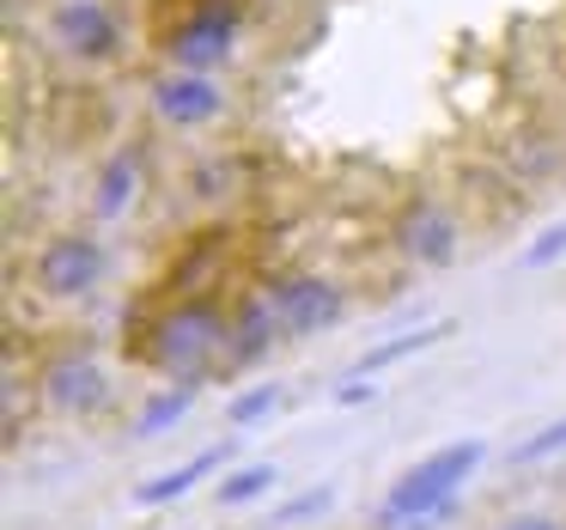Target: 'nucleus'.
Segmentation results:
<instances>
[{
    "label": "nucleus",
    "instance_id": "16",
    "mask_svg": "<svg viewBox=\"0 0 566 530\" xmlns=\"http://www.w3.org/2000/svg\"><path fill=\"white\" fill-rule=\"evenodd\" d=\"M274 408H281V384H250L244 396H232V403H226V427L250 433V427H262Z\"/></svg>",
    "mask_w": 566,
    "mask_h": 530
},
{
    "label": "nucleus",
    "instance_id": "6",
    "mask_svg": "<svg viewBox=\"0 0 566 530\" xmlns=\"http://www.w3.org/2000/svg\"><path fill=\"white\" fill-rule=\"evenodd\" d=\"M50 43L80 67H111L123 55V19H116L111 0H55Z\"/></svg>",
    "mask_w": 566,
    "mask_h": 530
},
{
    "label": "nucleus",
    "instance_id": "7",
    "mask_svg": "<svg viewBox=\"0 0 566 530\" xmlns=\"http://www.w3.org/2000/svg\"><path fill=\"white\" fill-rule=\"evenodd\" d=\"M390 245H396V257L415 262V269H451L457 250H463V220H457L439 196H415L396 214Z\"/></svg>",
    "mask_w": 566,
    "mask_h": 530
},
{
    "label": "nucleus",
    "instance_id": "17",
    "mask_svg": "<svg viewBox=\"0 0 566 530\" xmlns=\"http://www.w3.org/2000/svg\"><path fill=\"white\" fill-rule=\"evenodd\" d=\"M554 262H566V220L542 226V232L517 250V269L524 274H542V269H554Z\"/></svg>",
    "mask_w": 566,
    "mask_h": 530
},
{
    "label": "nucleus",
    "instance_id": "22",
    "mask_svg": "<svg viewBox=\"0 0 566 530\" xmlns=\"http://www.w3.org/2000/svg\"><path fill=\"white\" fill-rule=\"evenodd\" d=\"M500 530H566V518H554V512H512Z\"/></svg>",
    "mask_w": 566,
    "mask_h": 530
},
{
    "label": "nucleus",
    "instance_id": "2",
    "mask_svg": "<svg viewBox=\"0 0 566 530\" xmlns=\"http://www.w3.org/2000/svg\"><path fill=\"white\" fill-rule=\"evenodd\" d=\"M244 0H165L153 19V50L184 74H226L244 43Z\"/></svg>",
    "mask_w": 566,
    "mask_h": 530
},
{
    "label": "nucleus",
    "instance_id": "10",
    "mask_svg": "<svg viewBox=\"0 0 566 530\" xmlns=\"http://www.w3.org/2000/svg\"><path fill=\"white\" fill-rule=\"evenodd\" d=\"M286 347V323L274 311V293L269 287H250V293L232 299V335H226V366H262V360Z\"/></svg>",
    "mask_w": 566,
    "mask_h": 530
},
{
    "label": "nucleus",
    "instance_id": "5",
    "mask_svg": "<svg viewBox=\"0 0 566 530\" xmlns=\"http://www.w3.org/2000/svg\"><path fill=\"white\" fill-rule=\"evenodd\" d=\"M147 104H153V116H159L165 128H177V135H201V128H213L226 111H232V92H226L220 74L159 67L153 86H147Z\"/></svg>",
    "mask_w": 566,
    "mask_h": 530
},
{
    "label": "nucleus",
    "instance_id": "20",
    "mask_svg": "<svg viewBox=\"0 0 566 530\" xmlns=\"http://www.w3.org/2000/svg\"><path fill=\"white\" fill-rule=\"evenodd\" d=\"M189 189H196L201 201L226 196V189H232V165H226V153H220V159H208V165H196V177H189Z\"/></svg>",
    "mask_w": 566,
    "mask_h": 530
},
{
    "label": "nucleus",
    "instance_id": "4",
    "mask_svg": "<svg viewBox=\"0 0 566 530\" xmlns=\"http://www.w3.org/2000/svg\"><path fill=\"white\" fill-rule=\"evenodd\" d=\"M111 281V245L98 232H50L31 257V287L50 305H80Z\"/></svg>",
    "mask_w": 566,
    "mask_h": 530
},
{
    "label": "nucleus",
    "instance_id": "18",
    "mask_svg": "<svg viewBox=\"0 0 566 530\" xmlns=\"http://www.w3.org/2000/svg\"><path fill=\"white\" fill-rule=\"evenodd\" d=\"M554 451H566V415L548 420V427H536L530 439H517L512 445V464H542V457H554Z\"/></svg>",
    "mask_w": 566,
    "mask_h": 530
},
{
    "label": "nucleus",
    "instance_id": "9",
    "mask_svg": "<svg viewBox=\"0 0 566 530\" xmlns=\"http://www.w3.org/2000/svg\"><path fill=\"white\" fill-rule=\"evenodd\" d=\"M38 396H43V408L50 415H67V420H92V415H104L111 408V372L98 366L92 354H55L50 366H43V378H38Z\"/></svg>",
    "mask_w": 566,
    "mask_h": 530
},
{
    "label": "nucleus",
    "instance_id": "3",
    "mask_svg": "<svg viewBox=\"0 0 566 530\" xmlns=\"http://www.w3.org/2000/svg\"><path fill=\"white\" fill-rule=\"evenodd\" d=\"M481 464H488V439H451L439 451H427L420 464H408L384 488V500L371 506V530H408L415 518H432L444 506H457Z\"/></svg>",
    "mask_w": 566,
    "mask_h": 530
},
{
    "label": "nucleus",
    "instance_id": "19",
    "mask_svg": "<svg viewBox=\"0 0 566 530\" xmlns=\"http://www.w3.org/2000/svg\"><path fill=\"white\" fill-rule=\"evenodd\" d=\"M335 506V488L323 481V488H311V493H298V500H286V506H274V524H305V518H317V512H329Z\"/></svg>",
    "mask_w": 566,
    "mask_h": 530
},
{
    "label": "nucleus",
    "instance_id": "1",
    "mask_svg": "<svg viewBox=\"0 0 566 530\" xmlns=\"http://www.w3.org/2000/svg\"><path fill=\"white\" fill-rule=\"evenodd\" d=\"M226 335H232V299L220 287L208 293H171V305L153 311L140 330V360L171 384H201L213 360H226Z\"/></svg>",
    "mask_w": 566,
    "mask_h": 530
},
{
    "label": "nucleus",
    "instance_id": "14",
    "mask_svg": "<svg viewBox=\"0 0 566 530\" xmlns=\"http://www.w3.org/2000/svg\"><path fill=\"white\" fill-rule=\"evenodd\" d=\"M274 481H281V469H274L269 457H256V464L226 469V476H220V488H213V500H220V506H232V512H238V506H256L262 493L274 488Z\"/></svg>",
    "mask_w": 566,
    "mask_h": 530
},
{
    "label": "nucleus",
    "instance_id": "11",
    "mask_svg": "<svg viewBox=\"0 0 566 530\" xmlns=\"http://www.w3.org/2000/svg\"><path fill=\"white\" fill-rule=\"evenodd\" d=\"M140 196H147V147L128 141V147H116L111 159L98 165V177H92V220H104V226L128 220V214L140 208Z\"/></svg>",
    "mask_w": 566,
    "mask_h": 530
},
{
    "label": "nucleus",
    "instance_id": "21",
    "mask_svg": "<svg viewBox=\"0 0 566 530\" xmlns=\"http://www.w3.org/2000/svg\"><path fill=\"white\" fill-rule=\"evenodd\" d=\"M378 378H342L335 384V408H366V403H378Z\"/></svg>",
    "mask_w": 566,
    "mask_h": 530
},
{
    "label": "nucleus",
    "instance_id": "15",
    "mask_svg": "<svg viewBox=\"0 0 566 530\" xmlns=\"http://www.w3.org/2000/svg\"><path fill=\"white\" fill-rule=\"evenodd\" d=\"M196 408V384H171V391H159L147 408L135 415V439H159V433H171L177 420Z\"/></svg>",
    "mask_w": 566,
    "mask_h": 530
},
{
    "label": "nucleus",
    "instance_id": "13",
    "mask_svg": "<svg viewBox=\"0 0 566 530\" xmlns=\"http://www.w3.org/2000/svg\"><path fill=\"white\" fill-rule=\"evenodd\" d=\"M444 335H451V318H432V323H420V330H402V335H390V342L366 347V354L347 366V378H378V372H390V366H402V360L427 354L432 342H444Z\"/></svg>",
    "mask_w": 566,
    "mask_h": 530
},
{
    "label": "nucleus",
    "instance_id": "12",
    "mask_svg": "<svg viewBox=\"0 0 566 530\" xmlns=\"http://www.w3.org/2000/svg\"><path fill=\"white\" fill-rule=\"evenodd\" d=\"M232 445H238V439H220V445H208V451L184 457L177 469H159V476H147L140 488H128V506H140V512H159V506H177L189 488L213 481L226 464H232Z\"/></svg>",
    "mask_w": 566,
    "mask_h": 530
},
{
    "label": "nucleus",
    "instance_id": "8",
    "mask_svg": "<svg viewBox=\"0 0 566 530\" xmlns=\"http://www.w3.org/2000/svg\"><path fill=\"white\" fill-rule=\"evenodd\" d=\"M269 293H274L281 323H286V342H311V335L335 330V323L347 318V293H342V281H329V274L298 269V274L269 281Z\"/></svg>",
    "mask_w": 566,
    "mask_h": 530
}]
</instances>
